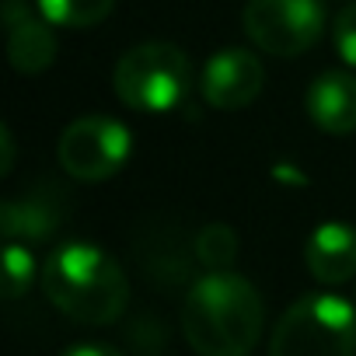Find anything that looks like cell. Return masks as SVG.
Returning <instances> with one entry per match:
<instances>
[{"label": "cell", "mask_w": 356, "mask_h": 356, "mask_svg": "<svg viewBox=\"0 0 356 356\" xmlns=\"http://www.w3.org/2000/svg\"><path fill=\"white\" fill-rule=\"evenodd\" d=\"M262 321L259 290L231 269L200 276L182 304V332L200 356H248L259 346Z\"/></svg>", "instance_id": "1"}, {"label": "cell", "mask_w": 356, "mask_h": 356, "mask_svg": "<svg viewBox=\"0 0 356 356\" xmlns=\"http://www.w3.org/2000/svg\"><path fill=\"white\" fill-rule=\"evenodd\" d=\"M42 290L56 311L84 325H108L129 304L122 266L98 245H60L42 266Z\"/></svg>", "instance_id": "2"}, {"label": "cell", "mask_w": 356, "mask_h": 356, "mask_svg": "<svg viewBox=\"0 0 356 356\" xmlns=\"http://www.w3.org/2000/svg\"><path fill=\"white\" fill-rule=\"evenodd\" d=\"M269 356H356V311L335 293L293 300L269 335Z\"/></svg>", "instance_id": "3"}, {"label": "cell", "mask_w": 356, "mask_h": 356, "mask_svg": "<svg viewBox=\"0 0 356 356\" xmlns=\"http://www.w3.org/2000/svg\"><path fill=\"white\" fill-rule=\"evenodd\" d=\"M189 81H193L189 56L171 42H143L126 49L112 74L119 102L147 115L178 108L189 91Z\"/></svg>", "instance_id": "4"}, {"label": "cell", "mask_w": 356, "mask_h": 356, "mask_svg": "<svg viewBox=\"0 0 356 356\" xmlns=\"http://www.w3.org/2000/svg\"><path fill=\"white\" fill-rule=\"evenodd\" d=\"M241 25L262 53L293 60L321 39L325 8L321 0H248Z\"/></svg>", "instance_id": "5"}, {"label": "cell", "mask_w": 356, "mask_h": 356, "mask_svg": "<svg viewBox=\"0 0 356 356\" xmlns=\"http://www.w3.org/2000/svg\"><path fill=\"white\" fill-rule=\"evenodd\" d=\"M129 129L108 115H84L60 136V168L77 182H105L129 157Z\"/></svg>", "instance_id": "6"}, {"label": "cell", "mask_w": 356, "mask_h": 356, "mask_svg": "<svg viewBox=\"0 0 356 356\" xmlns=\"http://www.w3.org/2000/svg\"><path fill=\"white\" fill-rule=\"evenodd\" d=\"M262 81H266V74H262L259 56L241 49V46H227L207 60L203 77H200V91H203L210 108L234 112V108H245L248 102L259 98Z\"/></svg>", "instance_id": "7"}, {"label": "cell", "mask_w": 356, "mask_h": 356, "mask_svg": "<svg viewBox=\"0 0 356 356\" xmlns=\"http://www.w3.org/2000/svg\"><path fill=\"white\" fill-rule=\"evenodd\" d=\"M49 18H35L25 0H4L8 60L18 74H42L56 60V35Z\"/></svg>", "instance_id": "8"}, {"label": "cell", "mask_w": 356, "mask_h": 356, "mask_svg": "<svg viewBox=\"0 0 356 356\" xmlns=\"http://www.w3.org/2000/svg\"><path fill=\"white\" fill-rule=\"evenodd\" d=\"M304 262H307V273L325 286H339L353 280L356 276V227L342 220L318 224L304 241Z\"/></svg>", "instance_id": "9"}, {"label": "cell", "mask_w": 356, "mask_h": 356, "mask_svg": "<svg viewBox=\"0 0 356 356\" xmlns=\"http://www.w3.org/2000/svg\"><path fill=\"white\" fill-rule=\"evenodd\" d=\"M304 108L318 129L332 136H346L356 129V77L346 70H325L311 81L304 95Z\"/></svg>", "instance_id": "10"}, {"label": "cell", "mask_w": 356, "mask_h": 356, "mask_svg": "<svg viewBox=\"0 0 356 356\" xmlns=\"http://www.w3.org/2000/svg\"><path fill=\"white\" fill-rule=\"evenodd\" d=\"M60 203H53V196H25V200H8L0 207V231L8 241L29 238V241H42L60 227Z\"/></svg>", "instance_id": "11"}, {"label": "cell", "mask_w": 356, "mask_h": 356, "mask_svg": "<svg viewBox=\"0 0 356 356\" xmlns=\"http://www.w3.org/2000/svg\"><path fill=\"white\" fill-rule=\"evenodd\" d=\"M115 8V0H39L42 18L63 29H95Z\"/></svg>", "instance_id": "12"}, {"label": "cell", "mask_w": 356, "mask_h": 356, "mask_svg": "<svg viewBox=\"0 0 356 356\" xmlns=\"http://www.w3.org/2000/svg\"><path fill=\"white\" fill-rule=\"evenodd\" d=\"M196 255L207 269H231L238 259V234L227 224H207L196 238Z\"/></svg>", "instance_id": "13"}, {"label": "cell", "mask_w": 356, "mask_h": 356, "mask_svg": "<svg viewBox=\"0 0 356 356\" xmlns=\"http://www.w3.org/2000/svg\"><path fill=\"white\" fill-rule=\"evenodd\" d=\"M32 276H35L32 252L18 241H8V248H4V293H8V300H18L32 286Z\"/></svg>", "instance_id": "14"}, {"label": "cell", "mask_w": 356, "mask_h": 356, "mask_svg": "<svg viewBox=\"0 0 356 356\" xmlns=\"http://www.w3.org/2000/svg\"><path fill=\"white\" fill-rule=\"evenodd\" d=\"M332 42H335V53L356 67V0L346 4L339 15H335V25H332Z\"/></svg>", "instance_id": "15"}, {"label": "cell", "mask_w": 356, "mask_h": 356, "mask_svg": "<svg viewBox=\"0 0 356 356\" xmlns=\"http://www.w3.org/2000/svg\"><path fill=\"white\" fill-rule=\"evenodd\" d=\"M63 356H126V353H119V349H112V346H105V342H77V346H70Z\"/></svg>", "instance_id": "16"}, {"label": "cell", "mask_w": 356, "mask_h": 356, "mask_svg": "<svg viewBox=\"0 0 356 356\" xmlns=\"http://www.w3.org/2000/svg\"><path fill=\"white\" fill-rule=\"evenodd\" d=\"M0 147H4V157H0V175H11V168H15V136H11L8 126L0 129Z\"/></svg>", "instance_id": "17"}]
</instances>
